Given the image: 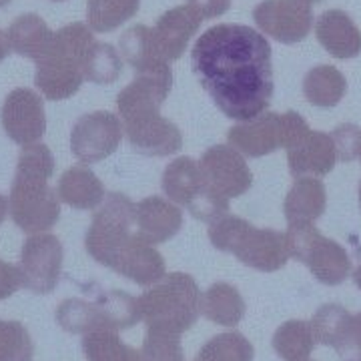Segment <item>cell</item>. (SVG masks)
Here are the masks:
<instances>
[{
  "label": "cell",
  "instance_id": "6da1fadb",
  "mask_svg": "<svg viewBox=\"0 0 361 361\" xmlns=\"http://www.w3.org/2000/svg\"><path fill=\"white\" fill-rule=\"evenodd\" d=\"M201 87L223 115L245 123L267 113L273 97L271 44L247 25L211 26L191 51Z\"/></svg>",
  "mask_w": 361,
  "mask_h": 361
},
{
  "label": "cell",
  "instance_id": "7a4b0ae2",
  "mask_svg": "<svg viewBox=\"0 0 361 361\" xmlns=\"http://www.w3.org/2000/svg\"><path fill=\"white\" fill-rule=\"evenodd\" d=\"M52 173L54 157L47 145L23 147L8 195L11 217L20 231L49 233L61 219V199L51 187Z\"/></svg>",
  "mask_w": 361,
  "mask_h": 361
},
{
  "label": "cell",
  "instance_id": "3957f363",
  "mask_svg": "<svg viewBox=\"0 0 361 361\" xmlns=\"http://www.w3.org/2000/svg\"><path fill=\"white\" fill-rule=\"evenodd\" d=\"M89 25L71 23L54 32L49 52L37 61L35 87L49 101H66L85 82V56L94 44Z\"/></svg>",
  "mask_w": 361,
  "mask_h": 361
},
{
  "label": "cell",
  "instance_id": "277c9868",
  "mask_svg": "<svg viewBox=\"0 0 361 361\" xmlns=\"http://www.w3.org/2000/svg\"><path fill=\"white\" fill-rule=\"evenodd\" d=\"M201 289L189 273H169L139 297L141 322L147 331L180 336L201 315Z\"/></svg>",
  "mask_w": 361,
  "mask_h": 361
},
{
  "label": "cell",
  "instance_id": "5b68a950",
  "mask_svg": "<svg viewBox=\"0 0 361 361\" xmlns=\"http://www.w3.org/2000/svg\"><path fill=\"white\" fill-rule=\"evenodd\" d=\"M209 239L215 249L233 253L243 265L261 273L283 269L291 257L285 233L259 229L229 213L209 225Z\"/></svg>",
  "mask_w": 361,
  "mask_h": 361
},
{
  "label": "cell",
  "instance_id": "8992f818",
  "mask_svg": "<svg viewBox=\"0 0 361 361\" xmlns=\"http://www.w3.org/2000/svg\"><path fill=\"white\" fill-rule=\"evenodd\" d=\"M135 225H137V203H133L123 193L106 195L103 205L92 215V221L85 235L87 253L99 265L111 267L116 255L133 241Z\"/></svg>",
  "mask_w": 361,
  "mask_h": 361
},
{
  "label": "cell",
  "instance_id": "52a82bcc",
  "mask_svg": "<svg viewBox=\"0 0 361 361\" xmlns=\"http://www.w3.org/2000/svg\"><path fill=\"white\" fill-rule=\"evenodd\" d=\"M161 185L169 201L187 207L195 219L211 225L213 221L229 213V199L221 197L209 187L201 165L191 157L175 159L165 169Z\"/></svg>",
  "mask_w": 361,
  "mask_h": 361
},
{
  "label": "cell",
  "instance_id": "ba28073f",
  "mask_svg": "<svg viewBox=\"0 0 361 361\" xmlns=\"http://www.w3.org/2000/svg\"><path fill=\"white\" fill-rule=\"evenodd\" d=\"M285 235L291 257L307 265L319 283L336 287L348 279L351 273V257L345 247L329 237H323L315 225L289 227Z\"/></svg>",
  "mask_w": 361,
  "mask_h": 361
},
{
  "label": "cell",
  "instance_id": "9c48e42d",
  "mask_svg": "<svg viewBox=\"0 0 361 361\" xmlns=\"http://www.w3.org/2000/svg\"><path fill=\"white\" fill-rule=\"evenodd\" d=\"M173 89L171 63H157L135 71V78L116 94V109L123 127L161 115V106Z\"/></svg>",
  "mask_w": 361,
  "mask_h": 361
},
{
  "label": "cell",
  "instance_id": "30bf717a",
  "mask_svg": "<svg viewBox=\"0 0 361 361\" xmlns=\"http://www.w3.org/2000/svg\"><path fill=\"white\" fill-rule=\"evenodd\" d=\"M65 249L56 235L37 233L30 235L20 249V281L23 287L37 293L49 295L56 289L63 273Z\"/></svg>",
  "mask_w": 361,
  "mask_h": 361
},
{
  "label": "cell",
  "instance_id": "8fae6325",
  "mask_svg": "<svg viewBox=\"0 0 361 361\" xmlns=\"http://www.w3.org/2000/svg\"><path fill=\"white\" fill-rule=\"evenodd\" d=\"M125 127L121 116L109 111H94L78 116L71 130V151L85 165L111 157L123 141Z\"/></svg>",
  "mask_w": 361,
  "mask_h": 361
},
{
  "label": "cell",
  "instance_id": "7c38bea8",
  "mask_svg": "<svg viewBox=\"0 0 361 361\" xmlns=\"http://www.w3.org/2000/svg\"><path fill=\"white\" fill-rule=\"evenodd\" d=\"M253 20L263 35L295 44L313 28V0H263L253 8Z\"/></svg>",
  "mask_w": 361,
  "mask_h": 361
},
{
  "label": "cell",
  "instance_id": "4fadbf2b",
  "mask_svg": "<svg viewBox=\"0 0 361 361\" xmlns=\"http://www.w3.org/2000/svg\"><path fill=\"white\" fill-rule=\"evenodd\" d=\"M0 123L6 137L16 145H37L47 130L42 94L26 87L11 90L0 109Z\"/></svg>",
  "mask_w": 361,
  "mask_h": 361
},
{
  "label": "cell",
  "instance_id": "5bb4252c",
  "mask_svg": "<svg viewBox=\"0 0 361 361\" xmlns=\"http://www.w3.org/2000/svg\"><path fill=\"white\" fill-rule=\"evenodd\" d=\"M201 171L209 187L225 199H237L245 195L253 185V173L239 151L225 145L207 149L201 161Z\"/></svg>",
  "mask_w": 361,
  "mask_h": 361
},
{
  "label": "cell",
  "instance_id": "9a60e30c",
  "mask_svg": "<svg viewBox=\"0 0 361 361\" xmlns=\"http://www.w3.org/2000/svg\"><path fill=\"white\" fill-rule=\"evenodd\" d=\"M283 115L263 113L227 130V139L241 155L259 159L283 147Z\"/></svg>",
  "mask_w": 361,
  "mask_h": 361
},
{
  "label": "cell",
  "instance_id": "2e32d148",
  "mask_svg": "<svg viewBox=\"0 0 361 361\" xmlns=\"http://www.w3.org/2000/svg\"><path fill=\"white\" fill-rule=\"evenodd\" d=\"M203 16L191 4H180L163 14L153 28V42L161 59L173 63L183 56L187 44L199 32Z\"/></svg>",
  "mask_w": 361,
  "mask_h": 361
},
{
  "label": "cell",
  "instance_id": "e0dca14e",
  "mask_svg": "<svg viewBox=\"0 0 361 361\" xmlns=\"http://www.w3.org/2000/svg\"><path fill=\"white\" fill-rule=\"evenodd\" d=\"M289 171L295 179L305 175L323 177L331 173L337 163L334 137L323 130H307L287 149Z\"/></svg>",
  "mask_w": 361,
  "mask_h": 361
},
{
  "label": "cell",
  "instance_id": "ac0fdd59",
  "mask_svg": "<svg viewBox=\"0 0 361 361\" xmlns=\"http://www.w3.org/2000/svg\"><path fill=\"white\" fill-rule=\"evenodd\" d=\"M109 269L141 287H151L167 275L163 255L139 233H135L133 241L116 255Z\"/></svg>",
  "mask_w": 361,
  "mask_h": 361
},
{
  "label": "cell",
  "instance_id": "d6986e66",
  "mask_svg": "<svg viewBox=\"0 0 361 361\" xmlns=\"http://www.w3.org/2000/svg\"><path fill=\"white\" fill-rule=\"evenodd\" d=\"M125 135L135 153L145 157L175 155L183 147V135L163 115L125 125Z\"/></svg>",
  "mask_w": 361,
  "mask_h": 361
},
{
  "label": "cell",
  "instance_id": "ffe728a7",
  "mask_svg": "<svg viewBox=\"0 0 361 361\" xmlns=\"http://www.w3.org/2000/svg\"><path fill=\"white\" fill-rule=\"evenodd\" d=\"M315 37L325 51L339 61L355 59L361 52V30L343 11H325L315 20Z\"/></svg>",
  "mask_w": 361,
  "mask_h": 361
},
{
  "label": "cell",
  "instance_id": "44dd1931",
  "mask_svg": "<svg viewBox=\"0 0 361 361\" xmlns=\"http://www.w3.org/2000/svg\"><path fill=\"white\" fill-rule=\"evenodd\" d=\"M137 227L141 237L153 245H159L180 231L183 213L171 201L153 195L137 203Z\"/></svg>",
  "mask_w": 361,
  "mask_h": 361
},
{
  "label": "cell",
  "instance_id": "7402d4cb",
  "mask_svg": "<svg viewBox=\"0 0 361 361\" xmlns=\"http://www.w3.org/2000/svg\"><path fill=\"white\" fill-rule=\"evenodd\" d=\"M327 207L325 185L315 177H301L285 197L283 213L289 227L315 225Z\"/></svg>",
  "mask_w": 361,
  "mask_h": 361
},
{
  "label": "cell",
  "instance_id": "603a6c76",
  "mask_svg": "<svg viewBox=\"0 0 361 361\" xmlns=\"http://www.w3.org/2000/svg\"><path fill=\"white\" fill-rule=\"evenodd\" d=\"M56 193L65 205L78 209V211H92L103 205L104 197H106L101 179L85 165L66 169L59 179Z\"/></svg>",
  "mask_w": 361,
  "mask_h": 361
},
{
  "label": "cell",
  "instance_id": "cb8c5ba5",
  "mask_svg": "<svg viewBox=\"0 0 361 361\" xmlns=\"http://www.w3.org/2000/svg\"><path fill=\"white\" fill-rule=\"evenodd\" d=\"M6 37L13 52L37 63L51 49L54 32L39 14L26 13L14 18L13 25L6 30Z\"/></svg>",
  "mask_w": 361,
  "mask_h": 361
},
{
  "label": "cell",
  "instance_id": "d4e9b609",
  "mask_svg": "<svg viewBox=\"0 0 361 361\" xmlns=\"http://www.w3.org/2000/svg\"><path fill=\"white\" fill-rule=\"evenodd\" d=\"M245 299L235 285L227 281H217L207 289L201 297V315L209 322L235 327L245 315Z\"/></svg>",
  "mask_w": 361,
  "mask_h": 361
},
{
  "label": "cell",
  "instance_id": "484cf974",
  "mask_svg": "<svg viewBox=\"0 0 361 361\" xmlns=\"http://www.w3.org/2000/svg\"><path fill=\"white\" fill-rule=\"evenodd\" d=\"M92 299L99 307L101 329L123 331V329H130L133 325L141 322L139 299L129 295L127 291H116V289L104 291V289L97 287Z\"/></svg>",
  "mask_w": 361,
  "mask_h": 361
},
{
  "label": "cell",
  "instance_id": "4316f807",
  "mask_svg": "<svg viewBox=\"0 0 361 361\" xmlns=\"http://www.w3.org/2000/svg\"><path fill=\"white\" fill-rule=\"evenodd\" d=\"M348 92V80L343 73L331 65H317L303 77V94L311 104L322 109H334Z\"/></svg>",
  "mask_w": 361,
  "mask_h": 361
},
{
  "label": "cell",
  "instance_id": "83f0119b",
  "mask_svg": "<svg viewBox=\"0 0 361 361\" xmlns=\"http://www.w3.org/2000/svg\"><path fill=\"white\" fill-rule=\"evenodd\" d=\"M351 319L353 315L349 313L343 305L339 303H325L319 310L315 311L311 327L315 339L334 348L337 353H345L349 351V336H351Z\"/></svg>",
  "mask_w": 361,
  "mask_h": 361
},
{
  "label": "cell",
  "instance_id": "f1b7e54d",
  "mask_svg": "<svg viewBox=\"0 0 361 361\" xmlns=\"http://www.w3.org/2000/svg\"><path fill=\"white\" fill-rule=\"evenodd\" d=\"M273 349L283 361H307L315 349V334L311 322L303 319H289L277 327L273 334Z\"/></svg>",
  "mask_w": 361,
  "mask_h": 361
},
{
  "label": "cell",
  "instance_id": "f546056e",
  "mask_svg": "<svg viewBox=\"0 0 361 361\" xmlns=\"http://www.w3.org/2000/svg\"><path fill=\"white\" fill-rule=\"evenodd\" d=\"M54 317L61 329L73 336H87L90 331L101 329V315L94 299L68 297L59 303Z\"/></svg>",
  "mask_w": 361,
  "mask_h": 361
},
{
  "label": "cell",
  "instance_id": "4dcf8cb0",
  "mask_svg": "<svg viewBox=\"0 0 361 361\" xmlns=\"http://www.w3.org/2000/svg\"><path fill=\"white\" fill-rule=\"evenodd\" d=\"M82 353L87 361H142L141 351L127 345L116 331L106 329L82 336Z\"/></svg>",
  "mask_w": 361,
  "mask_h": 361
},
{
  "label": "cell",
  "instance_id": "1f68e13d",
  "mask_svg": "<svg viewBox=\"0 0 361 361\" xmlns=\"http://www.w3.org/2000/svg\"><path fill=\"white\" fill-rule=\"evenodd\" d=\"M141 8V0H89L87 20L92 32H113Z\"/></svg>",
  "mask_w": 361,
  "mask_h": 361
},
{
  "label": "cell",
  "instance_id": "d6a6232c",
  "mask_svg": "<svg viewBox=\"0 0 361 361\" xmlns=\"http://www.w3.org/2000/svg\"><path fill=\"white\" fill-rule=\"evenodd\" d=\"M118 52L135 71H142L157 63H167L159 56L153 42V28L145 25L130 26L118 40Z\"/></svg>",
  "mask_w": 361,
  "mask_h": 361
},
{
  "label": "cell",
  "instance_id": "836d02e7",
  "mask_svg": "<svg viewBox=\"0 0 361 361\" xmlns=\"http://www.w3.org/2000/svg\"><path fill=\"white\" fill-rule=\"evenodd\" d=\"M85 80L92 85H113L123 73V56L109 42H94L85 56Z\"/></svg>",
  "mask_w": 361,
  "mask_h": 361
},
{
  "label": "cell",
  "instance_id": "e575fe53",
  "mask_svg": "<svg viewBox=\"0 0 361 361\" xmlns=\"http://www.w3.org/2000/svg\"><path fill=\"white\" fill-rule=\"evenodd\" d=\"M253 357H255V348L243 334L225 331L211 337L199 349L195 361H253Z\"/></svg>",
  "mask_w": 361,
  "mask_h": 361
},
{
  "label": "cell",
  "instance_id": "d590c367",
  "mask_svg": "<svg viewBox=\"0 0 361 361\" xmlns=\"http://www.w3.org/2000/svg\"><path fill=\"white\" fill-rule=\"evenodd\" d=\"M35 343L25 323L0 319V361H32Z\"/></svg>",
  "mask_w": 361,
  "mask_h": 361
},
{
  "label": "cell",
  "instance_id": "8d00e7d4",
  "mask_svg": "<svg viewBox=\"0 0 361 361\" xmlns=\"http://www.w3.org/2000/svg\"><path fill=\"white\" fill-rule=\"evenodd\" d=\"M142 361H185L180 336L147 331L141 349Z\"/></svg>",
  "mask_w": 361,
  "mask_h": 361
},
{
  "label": "cell",
  "instance_id": "74e56055",
  "mask_svg": "<svg viewBox=\"0 0 361 361\" xmlns=\"http://www.w3.org/2000/svg\"><path fill=\"white\" fill-rule=\"evenodd\" d=\"M331 137L336 142L337 161L349 163L361 157V129L357 125L343 123L331 133Z\"/></svg>",
  "mask_w": 361,
  "mask_h": 361
},
{
  "label": "cell",
  "instance_id": "f35d334b",
  "mask_svg": "<svg viewBox=\"0 0 361 361\" xmlns=\"http://www.w3.org/2000/svg\"><path fill=\"white\" fill-rule=\"evenodd\" d=\"M20 287H23V281H20L18 267L0 259V301L13 297Z\"/></svg>",
  "mask_w": 361,
  "mask_h": 361
},
{
  "label": "cell",
  "instance_id": "ab89813d",
  "mask_svg": "<svg viewBox=\"0 0 361 361\" xmlns=\"http://www.w3.org/2000/svg\"><path fill=\"white\" fill-rule=\"evenodd\" d=\"M187 4H191L203 18H217L229 11L231 0H187Z\"/></svg>",
  "mask_w": 361,
  "mask_h": 361
},
{
  "label": "cell",
  "instance_id": "60d3db41",
  "mask_svg": "<svg viewBox=\"0 0 361 361\" xmlns=\"http://www.w3.org/2000/svg\"><path fill=\"white\" fill-rule=\"evenodd\" d=\"M349 348L357 349L361 353V311L351 319V336H349Z\"/></svg>",
  "mask_w": 361,
  "mask_h": 361
},
{
  "label": "cell",
  "instance_id": "b9f144b4",
  "mask_svg": "<svg viewBox=\"0 0 361 361\" xmlns=\"http://www.w3.org/2000/svg\"><path fill=\"white\" fill-rule=\"evenodd\" d=\"M11 42H8V37H6V32L4 30H0V63L11 54Z\"/></svg>",
  "mask_w": 361,
  "mask_h": 361
},
{
  "label": "cell",
  "instance_id": "7bdbcfd3",
  "mask_svg": "<svg viewBox=\"0 0 361 361\" xmlns=\"http://www.w3.org/2000/svg\"><path fill=\"white\" fill-rule=\"evenodd\" d=\"M11 213V207H8V197H4V195H0V225L4 223L6 219V215Z\"/></svg>",
  "mask_w": 361,
  "mask_h": 361
},
{
  "label": "cell",
  "instance_id": "ee69618b",
  "mask_svg": "<svg viewBox=\"0 0 361 361\" xmlns=\"http://www.w3.org/2000/svg\"><path fill=\"white\" fill-rule=\"evenodd\" d=\"M353 283L357 285V289H361V265L353 271Z\"/></svg>",
  "mask_w": 361,
  "mask_h": 361
},
{
  "label": "cell",
  "instance_id": "f6af8a7d",
  "mask_svg": "<svg viewBox=\"0 0 361 361\" xmlns=\"http://www.w3.org/2000/svg\"><path fill=\"white\" fill-rule=\"evenodd\" d=\"M348 361H361V353L360 355H353V357H349Z\"/></svg>",
  "mask_w": 361,
  "mask_h": 361
},
{
  "label": "cell",
  "instance_id": "bcb514c9",
  "mask_svg": "<svg viewBox=\"0 0 361 361\" xmlns=\"http://www.w3.org/2000/svg\"><path fill=\"white\" fill-rule=\"evenodd\" d=\"M8 2H11V0H0V8H2V6H6Z\"/></svg>",
  "mask_w": 361,
  "mask_h": 361
},
{
  "label": "cell",
  "instance_id": "7dc6e473",
  "mask_svg": "<svg viewBox=\"0 0 361 361\" xmlns=\"http://www.w3.org/2000/svg\"><path fill=\"white\" fill-rule=\"evenodd\" d=\"M360 205H361V183H360Z\"/></svg>",
  "mask_w": 361,
  "mask_h": 361
},
{
  "label": "cell",
  "instance_id": "c3c4849f",
  "mask_svg": "<svg viewBox=\"0 0 361 361\" xmlns=\"http://www.w3.org/2000/svg\"><path fill=\"white\" fill-rule=\"evenodd\" d=\"M52 2H65V0H52Z\"/></svg>",
  "mask_w": 361,
  "mask_h": 361
},
{
  "label": "cell",
  "instance_id": "681fc988",
  "mask_svg": "<svg viewBox=\"0 0 361 361\" xmlns=\"http://www.w3.org/2000/svg\"><path fill=\"white\" fill-rule=\"evenodd\" d=\"M313 2H315V0H313Z\"/></svg>",
  "mask_w": 361,
  "mask_h": 361
},
{
  "label": "cell",
  "instance_id": "f907efd6",
  "mask_svg": "<svg viewBox=\"0 0 361 361\" xmlns=\"http://www.w3.org/2000/svg\"><path fill=\"white\" fill-rule=\"evenodd\" d=\"M307 361H310V360H307Z\"/></svg>",
  "mask_w": 361,
  "mask_h": 361
}]
</instances>
